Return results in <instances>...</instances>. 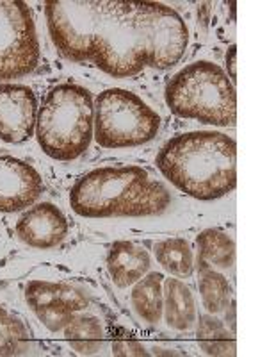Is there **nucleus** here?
Listing matches in <instances>:
<instances>
[{"label": "nucleus", "mask_w": 267, "mask_h": 357, "mask_svg": "<svg viewBox=\"0 0 267 357\" xmlns=\"http://www.w3.org/2000/svg\"><path fill=\"white\" fill-rule=\"evenodd\" d=\"M44 13L50 38L66 59L91 63L116 79L171 68L189 41L182 17L159 2L47 0Z\"/></svg>", "instance_id": "nucleus-1"}, {"label": "nucleus", "mask_w": 267, "mask_h": 357, "mask_svg": "<svg viewBox=\"0 0 267 357\" xmlns=\"http://www.w3.org/2000/svg\"><path fill=\"white\" fill-rule=\"evenodd\" d=\"M157 168L193 199H221L237 186V145L227 134L212 130L180 134L162 146Z\"/></svg>", "instance_id": "nucleus-2"}, {"label": "nucleus", "mask_w": 267, "mask_h": 357, "mask_svg": "<svg viewBox=\"0 0 267 357\" xmlns=\"http://www.w3.org/2000/svg\"><path fill=\"white\" fill-rule=\"evenodd\" d=\"M171 204V193L141 167H104L77 178L70 206L84 218L157 216Z\"/></svg>", "instance_id": "nucleus-3"}, {"label": "nucleus", "mask_w": 267, "mask_h": 357, "mask_svg": "<svg viewBox=\"0 0 267 357\" xmlns=\"http://www.w3.org/2000/svg\"><path fill=\"white\" fill-rule=\"evenodd\" d=\"M95 126L93 98L79 84L52 88L38 111L36 138L41 151L56 161H73L91 145Z\"/></svg>", "instance_id": "nucleus-4"}, {"label": "nucleus", "mask_w": 267, "mask_h": 357, "mask_svg": "<svg viewBox=\"0 0 267 357\" xmlns=\"http://www.w3.org/2000/svg\"><path fill=\"white\" fill-rule=\"evenodd\" d=\"M171 113L207 126L232 127L237 120V95L225 70L196 61L175 73L164 91Z\"/></svg>", "instance_id": "nucleus-5"}, {"label": "nucleus", "mask_w": 267, "mask_h": 357, "mask_svg": "<svg viewBox=\"0 0 267 357\" xmlns=\"http://www.w3.org/2000/svg\"><path fill=\"white\" fill-rule=\"evenodd\" d=\"M161 116L143 98L122 88L102 91L95 104V139L104 149H132L152 142Z\"/></svg>", "instance_id": "nucleus-6"}, {"label": "nucleus", "mask_w": 267, "mask_h": 357, "mask_svg": "<svg viewBox=\"0 0 267 357\" xmlns=\"http://www.w3.org/2000/svg\"><path fill=\"white\" fill-rule=\"evenodd\" d=\"M40 41L33 13L22 0H0V82L33 73Z\"/></svg>", "instance_id": "nucleus-7"}, {"label": "nucleus", "mask_w": 267, "mask_h": 357, "mask_svg": "<svg viewBox=\"0 0 267 357\" xmlns=\"http://www.w3.org/2000/svg\"><path fill=\"white\" fill-rule=\"evenodd\" d=\"M25 302L38 320L52 333L63 331L73 314L88 309V296L63 282L31 280L25 286Z\"/></svg>", "instance_id": "nucleus-8"}, {"label": "nucleus", "mask_w": 267, "mask_h": 357, "mask_svg": "<svg viewBox=\"0 0 267 357\" xmlns=\"http://www.w3.org/2000/svg\"><path fill=\"white\" fill-rule=\"evenodd\" d=\"M38 100L34 91L24 84L0 82V139L24 143L36 130Z\"/></svg>", "instance_id": "nucleus-9"}, {"label": "nucleus", "mask_w": 267, "mask_h": 357, "mask_svg": "<svg viewBox=\"0 0 267 357\" xmlns=\"http://www.w3.org/2000/svg\"><path fill=\"white\" fill-rule=\"evenodd\" d=\"M43 190L36 168L13 155H0V213L24 211L40 199Z\"/></svg>", "instance_id": "nucleus-10"}, {"label": "nucleus", "mask_w": 267, "mask_h": 357, "mask_svg": "<svg viewBox=\"0 0 267 357\" xmlns=\"http://www.w3.org/2000/svg\"><path fill=\"white\" fill-rule=\"evenodd\" d=\"M17 234L29 247L49 250L65 241L68 234V220L54 204H36L18 220Z\"/></svg>", "instance_id": "nucleus-11"}, {"label": "nucleus", "mask_w": 267, "mask_h": 357, "mask_svg": "<svg viewBox=\"0 0 267 357\" xmlns=\"http://www.w3.org/2000/svg\"><path fill=\"white\" fill-rule=\"evenodd\" d=\"M150 254L132 241H114L107 252V270L118 288H129L148 273Z\"/></svg>", "instance_id": "nucleus-12"}, {"label": "nucleus", "mask_w": 267, "mask_h": 357, "mask_svg": "<svg viewBox=\"0 0 267 357\" xmlns=\"http://www.w3.org/2000/svg\"><path fill=\"white\" fill-rule=\"evenodd\" d=\"M164 317L166 324L175 331H191L196 325V301L189 286L178 279H164Z\"/></svg>", "instance_id": "nucleus-13"}, {"label": "nucleus", "mask_w": 267, "mask_h": 357, "mask_svg": "<svg viewBox=\"0 0 267 357\" xmlns=\"http://www.w3.org/2000/svg\"><path fill=\"white\" fill-rule=\"evenodd\" d=\"M63 331H65V340L68 341L72 350L81 356H93L106 345L104 327H102L100 320L91 314H84V312L73 314V318Z\"/></svg>", "instance_id": "nucleus-14"}, {"label": "nucleus", "mask_w": 267, "mask_h": 357, "mask_svg": "<svg viewBox=\"0 0 267 357\" xmlns=\"http://www.w3.org/2000/svg\"><path fill=\"white\" fill-rule=\"evenodd\" d=\"M198 321V320H196ZM196 340L207 356L235 357L237 356V341L232 331L222 324L216 314H202L196 327Z\"/></svg>", "instance_id": "nucleus-15"}, {"label": "nucleus", "mask_w": 267, "mask_h": 357, "mask_svg": "<svg viewBox=\"0 0 267 357\" xmlns=\"http://www.w3.org/2000/svg\"><path fill=\"white\" fill-rule=\"evenodd\" d=\"M162 282H164V277L157 272H152L139 279L130 293L134 311L148 324H157L162 318V311H164Z\"/></svg>", "instance_id": "nucleus-16"}, {"label": "nucleus", "mask_w": 267, "mask_h": 357, "mask_svg": "<svg viewBox=\"0 0 267 357\" xmlns=\"http://www.w3.org/2000/svg\"><path fill=\"white\" fill-rule=\"evenodd\" d=\"M196 263L211 264L216 270H228L235 263V241L219 229H205L196 236Z\"/></svg>", "instance_id": "nucleus-17"}, {"label": "nucleus", "mask_w": 267, "mask_h": 357, "mask_svg": "<svg viewBox=\"0 0 267 357\" xmlns=\"http://www.w3.org/2000/svg\"><path fill=\"white\" fill-rule=\"evenodd\" d=\"M198 268V286L202 295L203 307L211 314L227 311L232 302V286L222 273L205 263H196Z\"/></svg>", "instance_id": "nucleus-18"}, {"label": "nucleus", "mask_w": 267, "mask_h": 357, "mask_svg": "<svg viewBox=\"0 0 267 357\" xmlns=\"http://www.w3.org/2000/svg\"><path fill=\"white\" fill-rule=\"evenodd\" d=\"M154 254L170 275L187 279L195 270V257L191 243L184 238H170L154 245Z\"/></svg>", "instance_id": "nucleus-19"}, {"label": "nucleus", "mask_w": 267, "mask_h": 357, "mask_svg": "<svg viewBox=\"0 0 267 357\" xmlns=\"http://www.w3.org/2000/svg\"><path fill=\"white\" fill-rule=\"evenodd\" d=\"M31 347V334L24 321L0 305V357L24 356Z\"/></svg>", "instance_id": "nucleus-20"}, {"label": "nucleus", "mask_w": 267, "mask_h": 357, "mask_svg": "<svg viewBox=\"0 0 267 357\" xmlns=\"http://www.w3.org/2000/svg\"><path fill=\"white\" fill-rule=\"evenodd\" d=\"M113 354L114 356H148L145 347L136 340H118L113 343Z\"/></svg>", "instance_id": "nucleus-21"}, {"label": "nucleus", "mask_w": 267, "mask_h": 357, "mask_svg": "<svg viewBox=\"0 0 267 357\" xmlns=\"http://www.w3.org/2000/svg\"><path fill=\"white\" fill-rule=\"evenodd\" d=\"M227 66H228V79L232 81V84H235L237 81V47L232 45L227 54Z\"/></svg>", "instance_id": "nucleus-22"}]
</instances>
